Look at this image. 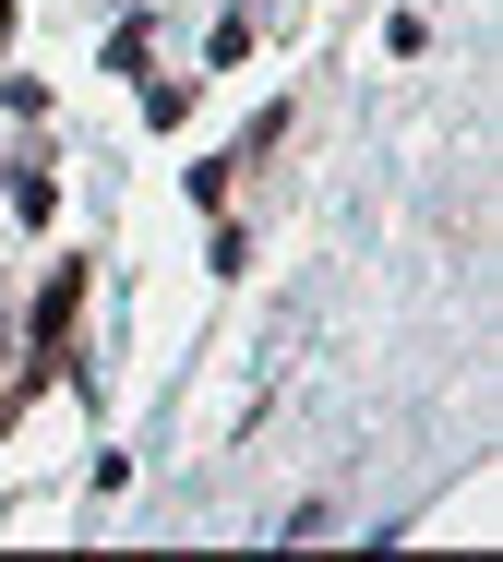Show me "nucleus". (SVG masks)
<instances>
[]
</instances>
